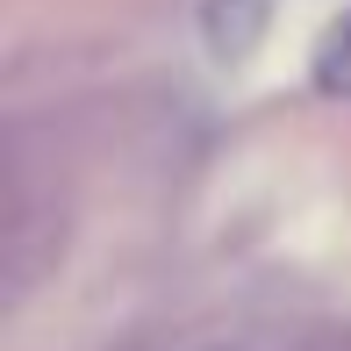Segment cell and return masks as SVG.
<instances>
[{
    "instance_id": "6da1fadb",
    "label": "cell",
    "mask_w": 351,
    "mask_h": 351,
    "mask_svg": "<svg viewBox=\"0 0 351 351\" xmlns=\"http://www.w3.org/2000/svg\"><path fill=\"white\" fill-rule=\"evenodd\" d=\"M273 29V0H201V43L222 65H251Z\"/></svg>"
},
{
    "instance_id": "7a4b0ae2",
    "label": "cell",
    "mask_w": 351,
    "mask_h": 351,
    "mask_svg": "<svg viewBox=\"0 0 351 351\" xmlns=\"http://www.w3.org/2000/svg\"><path fill=\"white\" fill-rule=\"evenodd\" d=\"M194 351H351V337H330V330H215Z\"/></svg>"
},
{
    "instance_id": "3957f363",
    "label": "cell",
    "mask_w": 351,
    "mask_h": 351,
    "mask_svg": "<svg viewBox=\"0 0 351 351\" xmlns=\"http://www.w3.org/2000/svg\"><path fill=\"white\" fill-rule=\"evenodd\" d=\"M315 93L351 101V14H344V22H330V36L315 43Z\"/></svg>"
}]
</instances>
